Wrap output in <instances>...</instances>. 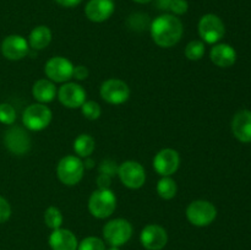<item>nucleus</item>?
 <instances>
[{
    "label": "nucleus",
    "mask_w": 251,
    "mask_h": 250,
    "mask_svg": "<svg viewBox=\"0 0 251 250\" xmlns=\"http://www.w3.org/2000/svg\"><path fill=\"white\" fill-rule=\"evenodd\" d=\"M232 131L240 142H251V112L248 109L235 113L232 120Z\"/></svg>",
    "instance_id": "a211bd4d"
},
{
    "label": "nucleus",
    "mask_w": 251,
    "mask_h": 250,
    "mask_svg": "<svg viewBox=\"0 0 251 250\" xmlns=\"http://www.w3.org/2000/svg\"><path fill=\"white\" fill-rule=\"evenodd\" d=\"M100 97L109 104H123L130 97V88L126 82L119 78H109L100 85Z\"/></svg>",
    "instance_id": "6e6552de"
},
{
    "label": "nucleus",
    "mask_w": 251,
    "mask_h": 250,
    "mask_svg": "<svg viewBox=\"0 0 251 250\" xmlns=\"http://www.w3.org/2000/svg\"><path fill=\"white\" fill-rule=\"evenodd\" d=\"M56 4H59L60 6L64 7H74V6H77L82 0H54Z\"/></svg>",
    "instance_id": "f704fd0d"
},
{
    "label": "nucleus",
    "mask_w": 251,
    "mask_h": 250,
    "mask_svg": "<svg viewBox=\"0 0 251 250\" xmlns=\"http://www.w3.org/2000/svg\"><path fill=\"white\" fill-rule=\"evenodd\" d=\"M118 176L129 189H140L146 181V172L141 163L136 161H125L119 166Z\"/></svg>",
    "instance_id": "9d476101"
},
{
    "label": "nucleus",
    "mask_w": 251,
    "mask_h": 250,
    "mask_svg": "<svg viewBox=\"0 0 251 250\" xmlns=\"http://www.w3.org/2000/svg\"><path fill=\"white\" fill-rule=\"evenodd\" d=\"M132 1L137 2V4H149V2H151L152 0H132Z\"/></svg>",
    "instance_id": "4c0bfd02"
},
{
    "label": "nucleus",
    "mask_w": 251,
    "mask_h": 250,
    "mask_svg": "<svg viewBox=\"0 0 251 250\" xmlns=\"http://www.w3.org/2000/svg\"><path fill=\"white\" fill-rule=\"evenodd\" d=\"M58 98L61 104L70 109H76L81 108V105L86 102V93L85 88L76 82H65L58 90Z\"/></svg>",
    "instance_id": "f8f14e48"
},
{
    "label": "nucleus",
    "mask_w": 251,
    "mask_h": 250,
    "mask_svg": "<svg viewBox=\"0 0 251 250\" xmlns=\"http://www.w3.org/2000/svg\"><path fill=\"white\" fill-rule=\"evenodd\" d=\"M51 110L47 104L33 103L24 110L22 123L31 131H41L48 127L51 122Z\"/></svg>",
    "instance_id": "423d86ee"
},
{
    "label": "nucleus",
    "mask_w": 251,
    "mask_h": 250,
    "mask_svg": "<svg viewBox=\"0 0 251 250\" xmlns=\"http://www.w3.org/2000/svg\"><path fill=\"white\" fill-rule=\"evenodd\" d=\"M198 29L202 41L208 44L218 43L226 33V27L222 19L215 14L203 15L199 21Z\"/></svg>",
    "instance_id": "0eeeda50"
},
{
    "label": "nucleus",
    "mask_w": 251,
    "mask_h": 250,
    "mask_svg": "<svg viewBox=\"0 0 251 250\" xmlns=\"http://www.w3.org/2000/svg\"><path fill=\"white\" fill-rule=\"evenodd\" d=\"M140 242L147 250H162L168 243V234L162 225L152 223L141 230Z\"/></svg>",
    "instance_id": "4468645a"
},
{
    "label": "nucleus",
    "mask_w": 251,
    "mask_h": 250,
    "mask_svg": "<svg viewBox=\"0 0 251 250\" xmlns=\"http://www.w3.org/2000/svg\"><path fill=\"white\" fill-rule=\"evenodd\" d=\"M210 59L220 68H230L237 61V51L229 44L218 43L211 48Z\"/></svg>",
    "instance_id": "6ab92c4d"
},
{
    "label": "nucleus",
    "mask_w": 251,
    "mask_h": 250,
    "mask_svg": "<svg viewBox=\"0 0 251 250\" xmlns=\"http://www.w3.org/2000/svg\"><path fill=\"white\" fill-rule=\"evenodd\" d=\"M185 56L191 61L200 60L205 54V43L202 41H191L185 47Z\"/></svg>",
    "instance_id": "393cba45"
},
{
    "label": "nucleus",
    "mask_w": 251,
    "mask_h": 250,
    "mask_svg": "<svg viewBox=\"0 0 251 250\" xmlns=\"http://www.w3.org/2000/svg\"><path fill=\"white\" fill-rule=\"evenodd\" d=\"M96 149V142L91 135L81 134L74 141V151L80 158H86L93 153Z\"/></svg>",
    "instance_id": "4be33fe9"
},
{
    "label": "nucleus",
    "mask_w": 251,
    "mask_h": 250,
    "mask_svg": "<svg viewBox=\"0 0 251 250\" xmlns=\"http://www.w3.org/2000/svg\"><path fill=\"white\" fill-rule=\"evenodd\" d=\"M29 44L20 34H10L1 42V53L9 60H21L28 54Z\"/></svg>",
    "instance_id": "2eb2a0df"
},
{
    "label": "nucleus",
    "mask_w": 251,
    "mask_h": 250,
    "mask_svg": "<svg viewBox=\"0 0 251 250\" xmlns=\"http://www.w3.org/2000/svg\"><path fill=\"white\" fill-rule=\"evenodd\" d=\"M81 112L82 115L88 120H96L100 117L102 114V109L100 105L95 100H86L82 105H81Z\"/></svg>",
    "instance_id": "bb28decb"
},
{
    "label": "nucleus",
    "mask_w": 251,
    "mask_h": 250,
    "mask_svg": "<svg viewBox=\"0 0 251 250\" xmlns=\"http://www.w3.org/2000/svg\"><path fill=\"white\" fill-rule=\"evenodd\" d=\"M115 10L113 0H90L85 6V15L90 21L100 24L109 19Z\"/></svg>",
    "instance_id": "dca6fc26"
},
{
    "label": "nucleus",
    "mask_w": 251,
    "mask_h": 250,
    "mask_svg": "<svg viewBox=\"0 0 251 250\" xmlns=\"http://www.w3.org/2000/svg\"><path fill=\"white\" fill-rule=\"evenodd\" d=\"M51 37L53 36H51L50 28L44 25H39V26L34 27L29 33L28 44L32 49L42 50L50 44Z\"/></svg>",
    "instance_id": "412c9836"
},
{
    "label": "nucleus",
    "mask_w": 251,
    "mask_h": 250,
    "mask_svg": "<svg viewBox=\"0 0 251 250\" xmlns=\"http://www.w3.org/2000/svg\"><path fill=\"white\" fill-rule=\"evenodd\" d=\"M49 247L51 250H77L78 240L70 229L58 228L49 235Z\"/></svg>",
    "instance_id": "f3484780"
},
{
    "label": "nucleus",
    "mask_w": 251,
    "mask_h": 250,
    "mask_svg": "<svg viewBox=\"0 0 251 250\" xmlns=\"http://www.w3.org/2000/svg\"><path fill=\"white\" fill-rule=\"evenodd\" d=\"M189 10V2L186 0H172L169 11L174 16H180V15L186 14Z\"/></svg>",
    "instance_id": "7c9ffc66"
},
{
    "label": "nucleus",
    "mask_w": 251,
    "mask_h": 250,
    "mask_svg": "<svg viewBox=\"0 0 251 250\" xmlns=\"http://www.w3.org/2000/svg\"><path fill=\"white\" fill-rule=\"evenodd\" d=\"M5 147L9 150L11 153L22 156L26 154L31 150V137L28 132L21 126H11L6 130L4 135Z\"/></svg>",
    "instance_id": "9b49d317"
},
{
    "label": "nucleus",
    "mask_w": 251,
    "mask_h": 250,
    "mask_svg": "<svg viewBox=\"0 0 251 250\" xmlns=\"http://www.w3.org/2000/svg\"><path fill=\"white\" fill-rule=\"evenodd\" d=\"M96 183L100 190H107L110 189V184H112V178L109 175H105V174H100L96 179Z\"/></svg>",
    "instance_id": "473e14b6"
},
{
    "label": "nucleus",
    "mask_w": 251,
    "mask_h": 250,
    "mask_svg": "<svg viewBox=\"0 0 251 250\" xmlns=\"http://www.w3.org/2000/svg\"><path fill=\"white\" fill-rule=\"evenodd\" d=\"M108 250H120V248H118V247H110Z\"/></svg>",
    "instance_id": "58836bf2"
},
{
    "label": "nucleus",
    "mask_w": 251,
    "mask_h": 250,
    "mask_svg": "<svg viewBox=\"0 0 251 250\" xmlns=\"http://www.w3.org/2000/svg\"><path fill=\"white\" fill-rule=\"evenodd\" d=\"M113 1H114V0H113Z\"/></svg>",
    "instance_id": "ea45409f"
},
{
    "label": "nucleus",
    "mask_w": 251,
    "mask_h": 250,
    "mask_svg": "<svg viewBox=\"0 0 251 250\" xmlns=\"http://www.w3.org/2000/svg\"><path fill=\"white\" fill-rule=\"evenodd\" d=\"M115 208H117V196L110 189L107 190L97 189L91 194L88 199V210L91 215L98 220H104L112 216Z\"/></svg>",
    "instance_id": "f03ea898"
},
{
    "label": "nucleus",
    "mask_w": 251,
    "mask_h": 250,
    "mask_svg": "<svg viewBox=\"0 0 251 250\" xmlns=\"http://www.w3.org/2000/svg\"><path fill=\"white\" fill-rule=\"evenodd\" d=\"M217 217V208L207 200H195L186 207V218L196 227L210 225Z\"/></svg>",
    "instance_id": "39448f33"
},
{
    "label": "nucleus",
    "mask_w": 251,
    "mask_h": 250,
    "mask_svg": "<svg viewBox=\"0 0 251 250\" xmlns=\"http://www.w3.org/2000/svg\"><path fill=\"white\" fill-rule=\"evenodd\" d=\"M16 110L9 103H0V123L12 125L16 120Z\"/></svg>",
    "instance_id": "c85d7f7f"
},
{
    "label": "nucleus",
    "mask_w": 251,
    "mask_h": 250,
    "mask_svg": "<svg viewBox=\"0 0 251 250\" xmlns=\"http://www.w3.org/2000/svg\"><path fill=\"white\" fill-rule=\"evenodd\" d=\"M44 74L54 83H65L73 77L74 64L64 56H53L44 65Z\"/></svg>",
    "instance_id": "1a4fd4ad"
},
{
    "label": "nucleus",
    "mask_w": 251,
    "mask_h": 250,
    "mask_svg": "<svg viewBox=\"0 0 251 250\" xmlns=\"http://www.w3.org/2000/svg\"><path fill=\"white\" fill-rule=\"evenodd\" d=\"M172 0H156L157 7L161 10H169Z\"/></svg>",
    "instance_id": "c9c22d12"
},
{
    "label": "nucleus",
    "mask_w": 251,
    "mask_h": 250,
    "mask_svg": "<svg viewBox=\"0 0 251 250\" xmlns=\"http://www.w3.org/2000/svg\"><path fill=\"white\" fill-rule=\"evenodd\" d=\"M178 185L172 176H162L157 183V194L164 200H172L176 195Z\"/></svg>",
    "instance_id": "5701e85b"
},
{
    "label": "nucleus",
    "mask_w": 251,
    "mask_h": 250,
    "mask_svg": "<svg viewBox=\"0 0 251 250\" xmlns=\"http://www.w3.org/2000/svg\"><path fill=\"white\" fill-rule=\"evenodd\" d=\"M180 166V156L173 149H163L153 158V168L161 176H171Z\"/></svg>",
    "instance_id": "ddd939ff"
},
{
    "label": "nucleus",
    "mask_w": 251,
    "mask_h": 250,
    "mask_svg": "<svg viewBox=\"0 0 251 250\" xmlns=\"http://www.w3.org/2000/svg\"><path fill=\"white\" fill-rule=\"evenodd\" d=\"M118 171H119V166H118L117 162L110 158H107L100 162V167H98L100 174H105V175H109L110 178L118 175Z\"/></svg>",
    "instance_id": "c756f323"
},
{
    "label": "nucleus",
    "mask_w": 251,
    "mask_h": 250,
    "mask_svg": "<svg viewBox=\"0 0 251 250\" xmlns=\"http://www.w3.org/2000/svg\"><path fill=\"white\" fill-rule=\"evenodd\" d=\"M63 213L55 206H49L48 208L44 212V223L48 228H50L51 230L58 229V228H61V225H63Z\"/></svg>",
    "instance_id": "b1692460"
},
{
    "label": "nucleus",
    "mask_w": 251,
    "mask_h": 250,
    "mask_svg": "<svg viewBox=\"0 0 251 250\" xmlns=\"http://www.w3.org/2000/svg\"><path fill=\"white\" fill-rule=\"evenodd\" d=\"M85 166L80 157L68 154L59 161L56 166V175L59 180L68 186H74L83 178Z\"/></svg>",
    "instance_id": "7ed1b4c3"
},
{
    "label": "nucleus",
    "mask_w": 251,
    "mask_h": 250,
    "mask_svg": "<svg viewBox=\"0 0 251 250\" xmlns=\"http://www.w3.org/2000/svg\"><path fill=\"white\" fill-rule=\"evenodd\" d=\"M83 166H85V169H92L95 167V161L90 157H86L85 162H83Z\"/></svg>",
    "instance_id": "e433bc0d"
},
{
    "label": "nucleus",
    "mask_w": 251,
    "mask_h": 250,
    "mask_svg": "<svg viewBox=\"0 0 251 250\" xmlns=\"http://www.w3.org/2000/svg\"><path fill=\"white\" fill-rule=\"evenodd\" d=\"M150 32L157 46L161 48H171L181 39L184 26L179 17L172 14H163L151 21Z\"/></svg>",
    "instance_id": "f257e3e1"
},
{
    "label": "nucleus",
    "mask_w": 251,
    "mask_h": 250,
    "mask_svg": "<svg viewBox=\"0 0 251 250\" xmlns=\"http://www.w3.org/2000/svg\"><path fill=\"white\" fill-rule=\"evenodd\" d=\"M132 237L131 223L124 218L109 221L103 227V238L110 247H122Z\"/></svg>",
    "instance_id": "20e7f679"
},
{
    "label": "nucleus",
    "mask_w": 251,
    "mask_h": 250,
    "mask_svg": "<svg viewBox=\"0 0 251 250\" xmlns=\"http://www.w3.org/2000/svg\"><path fill=\"white\" fill-rule=\"evenodd\" d=\"M73 77H75L76 80H86L88 77V69L83 65H77L74 66V74Z\"/></svg>",
    "instance_id": "72a5a7b5"
},
{
    "label": "nucleus",
    "mask_w": 251,
    "mask_h": 250,
    "mask_svg": "<svg viewBox=\"0 0 251 250\" xmlns=\"http://www.w3.org/2000/svg\"><path fill=\"white\" fill-rule=\"evenodd\" d=\"M32 95L37 103L47 104V103L54 100V98L58 95V90L53 81L48 80V78H41L34 82L33 87H32Z\"/></svg>",
    "instance_id": "aec40b11"
},
{
    "label": "nucleus",
    "mask_w": 251,
    "mask_h": 250,
    "mask_svg": "<svg viewBox=\"0 0 251 250\" xmlns=\"http://www.w3.org/2000/svg\"><path fill=\"white\" fill-rule=\"evenodd\" d=\"M127 25H129L130 28L134 29V31H144L147 27H150L151 21H150L147 15L136 12V14L130 15L129 19H127Z\"/></svg>",
    "instance_id": "a878e982"
},
{
    "label": "nucleus",
    "mask_w": 251,
    "mask_h": 250,
    "mask_svg": "<svg viewBox=\"0 0 251 250\" xmlns=\"http://www.w3.org/2000/svg\"><path fill=\"white\" fill-rule=\"evenodd\" d=\"M11 216V206L5 198L0 196V223L6 222Z\"/></svg>",
    "instance_id": "2f4dec72"
},
{
    "label": "nucleus",
    "mask_w": 251,
    "mask_h": 250,
    "mask_svg": "<svg viewBox=\"0 0 251 250\" xmlns=\"http://www.w3.org/2000/svg\"><path fill=\"white\" fill-rule=\"evenodd\" d=\"M77 250H105V243L98 237H87L78 243Z\"/></svg>",
    "instance_id": "cd10ccee"
}]
</instances>
